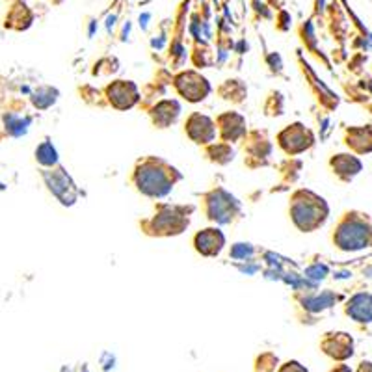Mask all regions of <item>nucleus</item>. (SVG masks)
<instances>
[{
	"label": "nucleus",
	"mask_w": 372,
	"mask_h": 372,
	"mask_svg": "<svg viewBox=\"0 0 372 372\" xmlns=\"http://www.w3.org/2000/svg\"><path fill=\"white\" fill-rule=\"evenodd\" d=\"M180 180H183V174L179 169L171 166L168 160L153 157V155L138 158L130 174L134 190L149 199L166 198Z\"/></svg>",
	"instance_id": "f257e3e1"
},
{
	"label": "nucleus",
	"mask_w": 372,
	"mask_h": 372,
	"mask_svg": "<svg viewBox=\"0 0 372 372\" xmlns=\"http://www.w3.org/2000/svg\"><path fill=\"white\" fill-rule=\"evenodd\" d=\"M194 212L192 205H169L157 203L155 212L140 220V229L153 239H168L179 237L190 226V216Z\"/></svg>",
	"instance_id": "f03ea898"
},
{
	"label": "nucleus",
	"mask_w": 372,
	"mask_h": 372,
	"mask_svg": "<svg viewBox=\"0 0 372 372\" xmlns=\"http://www.w3.org/2000/svg\"><path fill=\"white\" fill-rule=\"evenodd\" d=\"M289 216L300 232H314L328 220L330 205L313 190L300 188L289 199Z\"/></svg>",
	"instance_id": "7ed1b4c3"
},
{
	"label": "nucleus",
	"mask_w": 372,
	"mask_h": 372,
	"mask_svg": "<svg viewBox=\"0 0 372 372\" xmlns=\"http://www.w3.org/2000/svg\"><path fill=\"white\" fill-rule=\"evenodd\" d=\"M333 244L343 251H357L372 244V227L363 214L346 212L333 227Z\"/></svg>",
	"instance_id": "20e7f679"
},
{
	"label": "nucleus",
	"mask_w": 372,
	"mask_h": 372,
	"mask_svg": "<svg viewBox=\"0 0 372 372\" xmlns=\"http://www.w3.org/2000/svg\"><path fill=\"white\" fill-rule=\"evenodd\" d=\"M201 209L205 218L218 226H229L239 220L242 214V205L232 194H229L226 188L216 186L209 192L201 196Z\"/></svg>",
	"instance_id": "39448f33"
},
{
	"label": "nucleus",
	"mask_w": 372,
	"mask_h": 372,
	"mask_svg": "<svg viewBox=\"0 0 372 372\" xmlns=\"http://www.w3.org/2000/svg\"><path fill=\"white\" fill-rule=\"evenodd\" d=\"M278 146L281 151L289 157H296L302 153L309 151L314 146V134L311 128H307L303 123H291L283 130H279Z\"/></svg>",
	"instance_id": "423d86ee"
},
{
	"label": "nucleus",
	"mask_w": 372,
	"mask_h": 372,
	"mask_svg": "<svg viewBox=\"0 0 372 372\" xmlns=\"http://www.w3.org/2000/svg\"><path fill=\"white\" fill-rule=\"evenodd\" d=\"M171 86L175 87V92L179 93V97L192 103V105L205 101L212 92L210 82L203 75H199L198 71H180L179 75L174 76Z\"/></svg>",
	"instance_id": "0eeeda50"
},
{
	"label": "nucleus",
	"mask_w": 372,
	"mask_h": 372,
	"mask_svg": "<svg viewBox=\"0 0 372 372\" xmlns=\"http://www.w3.org/2000/svg\"><path fill=\"white\" fill-rule=\"evenodd\" d=\"M242 149H244L246 155L244 164L250 169L267 166L268 158L272 155V144H270L268 134L264 130H250L246 134Z\"/></svg>",
	"instance_id": "6e6552de"
},
{
	"label": "nucleus",
	"mask_w": 372,
	"mask_h": 372,
	"mask_svg": "<svg viewBox=\"0 0 372 372\" xmlns=\"http://www.w3.org/2000/svg\"><path fill=\"white\" fill-rule=\"evenodd\" d=\"M185 134L192 140L194 144L207 147L214 144L218 130H216V123L212 117L205 116L201 112H192L185 119Z\"/></svg>",
	"instance_id": "1a4fd4ad"
},
{
	"label": "nucleus",
	"mask_w": 372,
	"mask_h": 372,
	"mask_svg": "<svg viewBox=\"0 0 372 372\" xmlns=\"http://www.w3.org/2000/svg\"><path fill=\"white\" fill-rule=\"evenodd\" d=\"M105 97L112 108L121 112L130 110L140 101L138 86L133 81H114L105 87Z\"/></svg>",
	"instance_id": "9d476101"
},
{
	"label": "nucleus",
	"mask_w": 372,
	"mask_h": 372,
	"mask_svg": "<svg viewBox=\"0 0 372 372\" xmlns=\"http://www.w3.org/2000/svg\"><path fill=\"white\" fill-rule=\"evenodd\" d=\"M216 130H218V136H220L221 142L226 144H232V142H239V140H244L246 134H248V123H246V117L242 114L235 110L221 112L220 116L214 119Z\"/></svg>",
	"instance_id": "9b49d317"
},
{
	"label": "nucleus",
	"mask_w": 372,
	"mask_h": 372,
	"mask_svg": "<svg viewBox=\"0 0 372 372\" xmlns=\"http://www.w3.org/2000/svg\"><path fill=\"white\" fill-rule=\"evenodd\" d=\"M192 246L201 257H218L226 246V235L218 227H205L194 235Z\"/></svg>",
	"instance_id": "f8f14e48"
},
{
	"label": "nucleus",
	"mask_w": 372,
	"mask_h": 372,
	"mask_svg": "<svg viewBox=\"0 0 372 372\" xmlns=\"http://www.w3.org/2000/svg\"><path fill=\"white\" fill-rule=\"evenodd\" d=\"M320 348L326 355H330L333 360L344 361L354 354V341L348 333L344 332L326 333L320 341Z\"/></svg>",
	"instance_id": "ddd939ff"
},
{
	"label": "nucleus",
	"mask_w": 372,
	"mask_h": 372,
	"mask_svg": "<svg viewBox=\"0 0 372 372\" xmlns=\"http://www.w3.org/2000/svg\"><path fill=\"white\" fill-rule=\"evenodd\" d=\"M149 117L157 128L171 127L180 116V105L175 99H162L149 108Z\"/></svg>",
	"instance_id": "4468645a"
},
{
	"label": "nucleus",
	"mask_w": 372,
	"mask_h": 372,
	"mask_svg": "<svg viewBox=\"0 0 372 372\" xmlns=\"http://www.w3.org/2000/svg\"><path fill=\"white\" fill-rule=\"evenodd\" d=\"M49 185H51V192L64 205H73L78 198V188L62 168L53 171V179L49 180Z\"/></svg>",
	"instance_id": "2eb2a0df"
},
{
	"label": "nucleus",
	"mask_w": 372,
	"mask_h": 372,
	"mask_svg": "<svg viewBox=\"0 0 372 372\" xmlns=\"http://www.w3.org/2000/svg\"><path fill=\"white\" fill-rule=\"evenodd\" d=\"M330 168H332L333 175H337L339 180L343 183H348L355 177V175L361 171V162L360 158L354 157V155H348V153H339V155H333L330 158Z\"/></svg>",
	"instance_id": "dca6fc26"
},
{
	"label": "nucleus",
	"mask_w": 372,
	"mask_h": 372,
	"mask_svg": "<svg viewBox=\"0 0 372 372\" xmlns=\"http://www.w3.org/2000/svg\"><path fill=\"white\" fill-rule=\"evenodd\" d=\"M344 144L352 149V151L360 153H371L372 151V125L366 127H354L348 128L344 134Z\"/></svg>",
	"instance_id": "f3484780"
},
{
	"label": "nucleus",
	"mask_w": 372,
	"mask_h": 372,
	"mask_svg": "<svg viewBox=\"0 0 372 372\" xmlns=\"http://www.w3.org/2000/svg\"><path fill=\"white\" fill-rule=\"evenodd\" d=\"M344 313L355 322H372V294H355L344 305Z\"/></svg>",
	"instance_id": "a211bd4d"
},
{
	"label": "nucleus",
	"mask_w": 372,
	"mask_h": 372,
	"mask_svg": "<svg viewBox=\"0 0 372 372\" xmlns=\"http://www.w3.org/2000/svg\"><path fill=\"white\" fill-rule=\"evenodd\" d=\"M218 93H220V97L227 103H232V105H240V103H244L246 97H248V87L239 78H229L223 84L218 86Z\"/></svg>",
	"instance_id": "6ab92c4d"
},
{
	"label": "nucleus",
	"mask_w": 372,
	"mask_h": 372,
	"mask_svg": "<svg viewBox=\"0 0 372 372\" xmlns=\"http://www.w3.org/2000/svg\"><path fill=\"white\" fill-rule=\"evenodd\" d=\"M203 155L209 162L218 164V166H226V164L232 162V158H235L231 144H226V142H214V144L203 147Z\"/></svg>",
	"instance_id": "aec40b11"
},
{
	"label": "nucleus",
	"mask_w": 372,
	"mask_h": 372,
	"mask_svg": "<svg viewBox=\"0 0 372 372\" xmlns=\"http://www.w3.org/2000/svg\"><path fill=\"white\" fill-rule=\"evenodd\" d=\"M307 76L309 81H311L309 82V87L313 90V93L316 95V99H319V103L322 105V108H326V110H333L339 103L337 95L333 92H330V90L316 78V75H314L311 69H307Z\"/></svg>",
	"instance_id": "412c9836"
},
{
	"label": "nucleus",
	"mask_w": 372,
	"mask_h": 372,
	"mask_svg": "<svg viewBox=\"0 0 372 372\" xmlns=\"http://www.w3.org/2000/svg\"><path fill=\"white\" fill-rule=\"evenodd\" d=\"M333 302H337V296H333L332 292H322V296H316L313 300H307L303 302V307L309 309V311H322L326 307H332Z\"/></svg>",
	"instance_id": "4be33fe9"
},
{
	"label": "nucleus",
	"mask_w": 372,
	"mask_h": 372,
	"mask_svg": "<svg viewBox=\"0 0 372 372\" xmlns=\"http://www.w3.org/2000/svg\"><path fill=\"white\" fill-rule=\"evenodd\" d=\"M35 157L40 160L43 166H54V164L58 162V155H56V149L53 147V144H43V146L37 147V151H35Z\"/></svg>",
	"instance_id": "5701e85b"
},
{
	"label": "nucleus",
	"mask_w": 372,
	"mask_h": 372,
	"mask_svg": "<svg viewBox=\"0 0 372 372\" xmlns=\"http://www.w3.org/2000/svg\"><path fill=\"white\" fill-rule=\"evenodd\" d=\"M278 363V355H273L272 352H264L255 360V372H276Z\"/></svg>",
	"instance_id": "b1692460"
},
{
	"label": "nucleus",
	"mask_w": 372,
	"mask_h": 372,
	"mask_svg": "<svg viewBox=\"0 0 372 372\" xmlns=\"http://www.w3.org/2000/svg\"><path fill=\"white\" fill-rule=\"evenodd\" d=\"M253 246L244 244V242H239V244H232V248L229 250V257L232 259H248V257L253 255Z\"/></svg>",
	"instance_id": "393cba45"
},
{
	"label": "nucleus",
	"mask_w": 372,
	"mask_h": 372,
	"mask_svg": "<svg viewBox=\"0 0 372 372\" xmlns=\"http://www.w3.org/2000/svg\"><path fill=\"white\" fill-rule=\"evenodd\" d=\"M278 372H309L305 366L300 363V361H287V363H283V365L279 366Z\"/></svg>",
	"instance_id": "a878e982"
},
{
	"label": "nucleus",
	"mask_w": 372,
	"mask_h": 372,
	"mask_svg": "<svg viewBox=\"0 0 372 372\" xmlns=\"http://www.w3.org/2000/svg\"><path fill=\"white\" fill-rule=\"evenodd\" d=\"M330 372H352V371H350L348 365H337V366H333Z\"/></svg>",
	"instance_id": "bb28decb"
},
{
	"label": "nucleus",
	"mask_w": 372,
	"mask_h": 372,
	"mask_svg": "<svg viewBox=\"0 0 372 372\" xmlns=\"http://www.w3.org/2000/svg\"><path fill=\"white\" fill-rule=\"evenodd\" d=\"M82 372H90V371H87L86 366H82Z\"/></svg>",
	"instance_id": "cd10ccee"
}]
</instances>
